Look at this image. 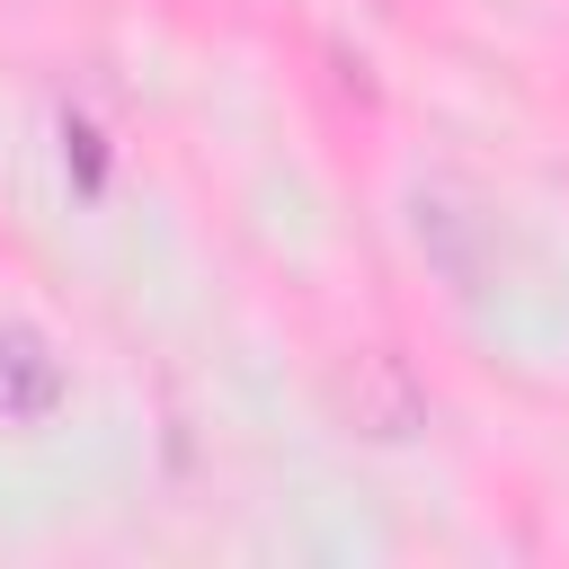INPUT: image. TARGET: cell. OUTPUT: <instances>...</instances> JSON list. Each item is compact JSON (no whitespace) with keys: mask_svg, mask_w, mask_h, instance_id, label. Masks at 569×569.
I'll return each mask as SVG.
<instances>
[{"mask_svg":"<svg viewBox=\"0 0 569 569\" xmlns=\"http://www.w3.org/2000/svg\"><path fill=\"white\" fill-rule=\"evenodd\" d=\"M53 391H62V365L44 356V338L9 329V338H0V409H9V418H44Z\"/></svg>","mask_w":569,"mask_h":569,"instance_id":"6da1fadb","label":"cell"},{"mask_svg":"<svg viewBox=\"0 0 569 569\" xmlns=\"http://www.w3.org/2000/svg\"><path fill=\"white\" fill-rule=\"evenodd\" d=\"M62 142H71V178H80V196H98V187H107V151H98V133L71 116V124H62Z\"/></svg>","mask_w":569,"mask_h":569,"instance_id":"7a4b0ae2","label":"cell"}]
</instances>
